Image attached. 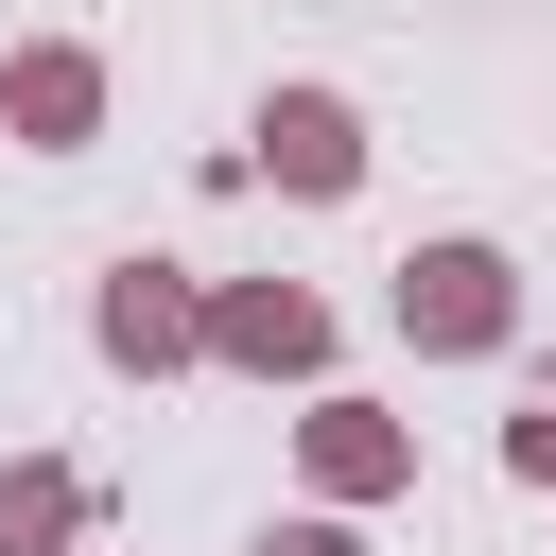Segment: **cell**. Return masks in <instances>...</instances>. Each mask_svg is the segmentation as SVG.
I'll use <instances>...</instances> for the list:
<instances>
[{
    "instance_id": "5b68a950",
    "label": "cell",
    "mask_w": 556,
    "mask_h": 556,
    "mask_svg": "<svg viewBox=\"0 0 556 556\" xmlns=\"http://www.w3.org/2000/svg\"><path fill=\"white\" fill-rule=\"evenodd\" d=\"M295 469H313V504H400V486H417V417L313 400V417H295Z\"/></svg>"
},
{
    "instance_id": "8992f818",
    "label": "cell",
    "mask_w": 556,
    "mask_h": 556,
    "mask_svg": "<svg viewBox=\"0 0 556 556\" xmlns=\"http://www.w3.org/2000/svg\"><path fill=\"white\" fill-rule=\"evenodd\" d=\"M261 174L313 191V208H348V191H365V104H348V87H278V104H261Z\"/></svg>"
},
{
    "instance_id": "6da1fadb",
    "label": "cell",
    "mask_w": 556,
    "mask_h": 556,
    "mask_svg": "<svg viewBox=\"0 0 556 556\" xmlns=\"http://www.w3.org/2000/svg\"><path fill=\"white\" fill-rule=\"evenodd\" d=\"M504 330H521V261L504 243H417L400 261V348L417 365H486Z\"/></svg>"
},
{
    "instance_id": "7a4b0ae2",
    "label": "cell",
    "mask_w": 556,
    "mask_h": 556,
    "mask_svg": "<svg viewBox=\"0 0 556 556\" xmlns=\"http://www.w3.org/2000/svg\"><path fill=\"white\" fill-rule=\"evenodd\" d=\"M87 348H104L122 382H174V365H208V278H174V261H104V295H87Z\"/></svg>"
},
{
    "instance_id": "52a82bcc",
    "label": "cell",
    "mask_w": 556,
    "mask_h": 556,
    "mask_svg": "<svg viewBox=\"0 0 556 556\" xmlns=\"http://www.w3.org/2000/svg\"><path fill=\"white\" fill-rule=\"evenodd\" d=\"M70 539H87V469L70 452H17L0 469V556H70Z\"/></svg>"
},
{
    "instance_id": "3957f363",
    "label": "cell",
    "mask_w": 556,
    "mask_h": 556,
    "mask_svg": "<svg viewBox=\"0 0 556 556\" xmlns=\"http://www.w3.org/2000/svg\"><path fill=\"white\" fill-rule=\"evenodd\" d=\"M208 365H243V382H330V295H313V278H226V295H208Z\"/></svg>"
},
{
    "instance_id": "9c48e42d",
    "label": "cell",
    "mask_w": 556,
    "mask_h": 556,
    "mask_svg": "<svg viewBox=\"0 0 556 556\" xmlns=\"http://www.w3.org/2000/svg\"><path fill=\"white\" fill-rule=\"evenodd\" d=\"M261 556H365V539H348V504H313V521H261Z\"/></svg>"
},
{
    "instance_id": "277c9868",
    "label": "cell",
    "mask_w": 556,
    "mask_h": 556,
    "mask_svg": "<svg viewBox=\"0 0 556 556\" xmlns=\"http://www.w3.org/2000/svg\"><path fill=\"white\" fill-rule=\"evenodd\" d=\"M0 139L87 156V139H104V52H87V35H17V52H0Z\"/></svg>"
},
{
    "instance_id": "ba28073f",
    "label": "cell",
    "mask_w": 556,
    "mask_h": 556,
    "mask_svg": "<svg viewBox=\"0 0 556 556\" xmlns=\"http://www.w3.org/2000/svg\"><path fill=\"white\" fill-rule=\"evenodd\" d=\"M504 469H521V486H556V400H521V417H504Z\"/></svg>"
}]
</instances>
